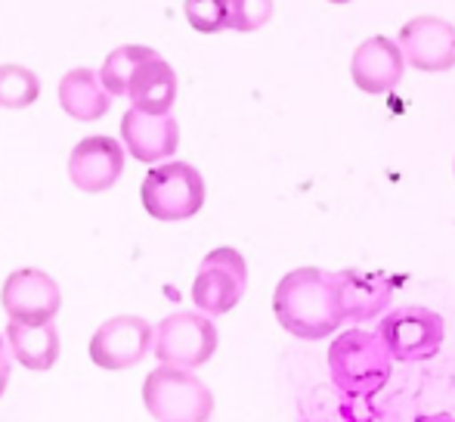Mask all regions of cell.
Instances as JSON below:
<instances>
[{"instance_id": "6da1fadb", "label": "cell", "mask_w": 455, "mask_h": 422, "mask_svg": "<svg viewBox=\"0 0 455 422\" xmlns=\"http://www.w3.org/2000/svg\"><path fill=\"white\" fill-rule=\"evenodd\" d=\"M273 314L282 329L307 342L331 336L344 323L335 280L319 267H298L279 280L273 292Z\"/></svg>"}, {"instance_id": "7a4b0ae2", "label": "cell", "mask_w": 455, "mask_h": 422, "mask_svg": "<svg viewBox=\"0 0 455 422\" xmlns=\"http://www.w3.org/2000/svg\"><path fill=\"white\" fill-rule=\"evenodd\" d=\"M390 367H394V357L384 348L378 332L347 329L329 348L331 382L354 398H369L381 392L384 382L390 379Z\"/></svg>"}, {"instance_id": "3957f363", "label": "cell", "mask_w": 455, "mask_h": 422, "mask_svg": "<svg viewBox=\"0 0 455 422\" xmlns=\"http://www.w3.org/2000/svg\"><path fill=\"white\" fill-rule=\"evenodd\" d=\"M143 404L158 422H208L214 394L192 369L158 367L143 382Z\"/></svg>"}, {"instance_id": "277c9868", "label": "cell", "mask_w": 455, "mask_h": 422, "mask_svg": "<svg viewBox=\"0 0 455 422\" xmlns=\"http://www.w3.org/2000/svg\"><path fill=\"white\" fill-rule=\"evenodd\" d=\"M140 199L156 221H186V217H196L204 206V181L186 162L158 165L146 174Z\"/></svg>"}, {"instance_id": "5b68a950", "label": "cell", "mask_w": 455, "mask_h": 422, "mask_svg": "<svg viewBox=\"0 0 455 422\" xmlns=\"http://www.w3.org/2000/svg\"><path fill=\"white\" fill-rule=\"evenodd\" d=\"M152 351L162 361V367L196 369L214 357L217 326L202 314L177 311V314L164 317L152 332Z\"/></svg>"}, {"instance_id": "8992f818", "label": "cell", "mask_w": 455, "mask_h": 422, "mask_svg": "<svg viewBox=\"0 0 455 422\" xmlns=\"http://www.w3.org/2000/svg\"><path fill=\"white\" fill-rule=\"evenodd\" d=\"M248 286V264L235 248L223 246L202 258V267L192 283V302L202 314H229L242 302Z\"/></svg>"}, {"instance_id": "52a82bcc", "label": "cell", "mask_w": 455, "mask_h": 422, "mask_svg": "<svg viewBox=\"0 0 455 422\" xmlns=\"http://www.w3.org/2000/svg\"><path fill=\"white\" fill-rule=\"evenodd\" d=\"M443 317L431 308H400L394 314L381 320V336L384 348L390 351V357L400 361H425L434 357L443 345Z\"/></svg>"}, {"instance_id": "ba28073f", "label": "cell", "mask_w": 455, "mask_h": 422, "mask_svg": "<svg viewBox=\"0 0 455 422\" xmlns=\"http://www.w3.org/2000/svg\"><path fill=\"white\" fill-rule=\"evenodd\" d=\"M0 304L16 323H53V317L60 314L62 292L50 273L37 267H19L4 280Z\"/></svg>"}, {"instance_id": "9c48e42d", "label": "cell", "mask_w": 455, "mask_h": 422, "mask_svg": "<svg viewBox=\"0 0 455 422\" xmlns=\"http://www.w3.org/2000/svg\"><path fill=\"white\" fill-rule=\"evenodd\" d=\"M149 351H152V326L143 317H133V314L106 320L91 338V361L102 369L137 367Z\"/></svg>"}, {"instance_id": "30bf717a", "label": "cell", "mask_w": 455, "mask_h": 422, "mask_svg": "<svg viewBox=\"0 0 455 422\" xmlns=\"http://www.w3.org/2000/svg\"><path fill=\"white\" fill-rule=\"evenodd\" d=\"M400 53L419 72L455 69V28L440 16H415L400 28Z\"/></svg>"}, {"instance_id": "8fae6325", "label": "cell", "mask_w": 455, "mask_h": 422, "mask_svg": "<svg viewBox=\"0 0 455 422\" xmlns=\"http://www.w3.org/2000/svg\"><path fill=\"white\" fill-rule=\"evenodd\" d=\"M124 171V150L118 140L96 134L84 137L68 156V177L81 193H106Z\"/></svg>"}, {"instance_id": "7c38bea8", "label": "cell", "mask_w": 455, "mask_h": 422, "mask_svg": "<svg viewBox=\"0 0 455 422\" xmlns=\"http://www.w3.org/2000/svg\"><path fill=\"white\" fill-rule=\"evenodd\" d=\"M121 140L137 162H162L174 156L180 143V127L171 115H146L140 109H127L121 118Z\"/></svg>"}, {"instance_id": "4fadbf2b", "label": "cell", "mask_w": 455, "mask_h": 422, "mask_svg": "<svg viewBox=\"0 0 455 422\" xmlns=\"http://www.w3.org/2000/svg\"><path fill=\"white\" fill-rule=\"evenodd\" d=\"M403 69H406V60H403L400 47L390 37L375 35L365 37L356 47L354 62H350V78L363 93H387L400 85Z\"/></svg>"}, {"instance_id": "5bb4252c", "label": "cell", "mask_w": 455, "mask_h": 422, "mask_svg": "<svg viewBox=\"0 0 455 422\" xmlns=\"http://www.w3.org/2000/svg\"><path fill=\"white\" fill-rule=\"evenodd\" d=\"M338 289V304H341L344 320H371L387 311L394 302L396 280L387 273H363V271H338L331 273Z\"/></svg>"}, {"instance_id": "9a60e30c", "label": "cell", "mask_w": 455, "mask_h": 422, "mask_svg": "<svg viewBox=\"0 0 455 422\" xmlns=\"http://www.w3.org/2000/svg\"><path fill=\"white\" fill-rule=\"evenodd\" d=\"M124 97H131L133 109L146 115H168L177 100V75L171 62H164L158 53L140 62Z\"/></svg>"}, {"instance_id": "2e32d148", "label": "cell", "mask_w": 455, "mask_h": 422, "mask_svg": "<svg viewBox=\"0 0 455 422\" xmlns=\"http://www.w3.org/2000/svg\"><path fill=\"white\" fill-rule=\"evenodd\" d=\"M6 345L25 369H50L60 357V332L53 323H16V320H10Z\"/></svg>"}, {"instance_id": "e0dca14e", "label": "cell", "mask_w": 455, "mask_h": 422, "mask_svg": "<svg viewBox=\"0 0 455 422\" xmlns=\"http://www.w3.org/2000/svg\"><path fill=\"white\" fill-rule=\"evenodd\" d=\"M60 103L72 118L96 121L108 112L112 97H108L106 87L100 85L96 72H91V69H72V72L60 81Z\"/></svg>"}, {"instance_id": "ac0fdd59", "label": "cell", "mask_w": 455, "mask_h": 422, "mask_svg": "<svg viewBox=\"0 0 455 422\" xmlns=\"http://www.w3.org/2000/svg\"><path fill=\"white\" fill-rule=\"evenodd\" d=\"M149 56H156V50L143 47V44H127V47L112 50V53L106 56V62H102V72L96 75L100 85L106 87L108 97H124L137 66L149 60Z\"/></svg>"}, {"instance_id": "d6986e66", "label": "cell", "mask_w": 455, "mask_h": 422, "mask_svg": "<svg viewBox=\"0 0 455 422\" xmlns=\"http://www.w3.org/2000/svg\"><path fill=\"white\" fill-rule=\"evenodd\" d=\"M41 97V81L31 69L6 62L0 66V109H28Z\"/></svg>"}, {"instance_id": "ffe728a7", "label": "cell", "mask_w": 455, "mask_h": 422, "mask_svg": "<svg viewBox=\"0 0 455 422\" xmlns=\"http://www.w3.org/2000/svg\"><path fill=\"white\" fill-rule=\"evenodd\" d=\"M186 22L202 35H217L229 28V0H186Z\"/></svg>"}, {"instance_id": "44dd1931", "label": "cell", "mask_w": 455, "mask_h": 422, "mask_svg": "<svg viewBox=\"0 0 455 422\" xmlns=\"http://www.w3.org/2000/svg\"><path fill=\"white\" fill-rule=\"evenodd\" d=\"M273 16V0H229V28L258 31Z\"/></svg>"}, {"instance_id": "7402d4cb", "label": "cell", "mask_w": 455, "mask_h": 422, "mask_svg": "<svg viewBox=\"0 0 455 422\" xmlns=\"http://www.w3.org/2000/svg\"><path fill=\"white\" fill-rule=\"evenodd\" d=\"M6 382H10V354H6V342L0 336V398L6 392Z\"/></svg>"}, {"instance_id": "603a6c76", "label": "cell", "mask_w": 455, "mask_h": 422, "mask_svg": "<svg viewBox=\"0 0 455 422\" xmlns=\"http://www.w3.org/2000/svg\"><path fill=\"white\" fill-rule=\"evenodd\" d=\"M329 4H350V0H329Z\"/></svg>"}]
</instances>
